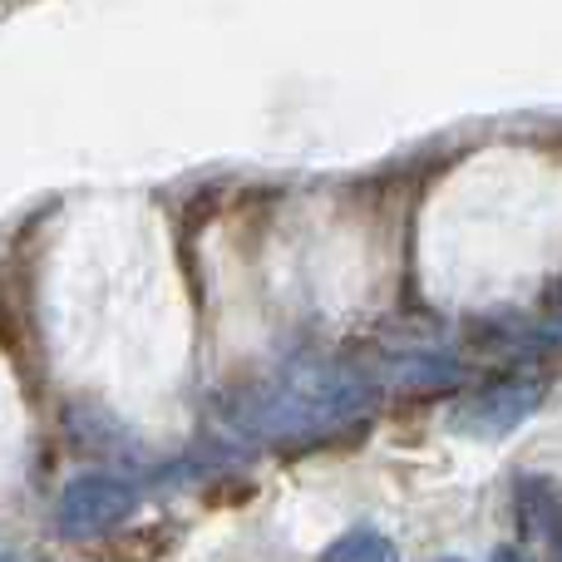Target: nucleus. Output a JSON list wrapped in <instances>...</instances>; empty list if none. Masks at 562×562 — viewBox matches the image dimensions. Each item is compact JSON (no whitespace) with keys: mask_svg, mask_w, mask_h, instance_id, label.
<instances>
[{"mask_svg":"<svg viewBox=\"0 0 562 562\" xmlns=\"http://www.w3.org/2000/svg\"><path fill=\"white\" fill-rule=\"evenodd\" d=\"M223 425L257 449H316L360 429L380 409V375L356 360H296L272 380L227 390Z\"/></svg>","mask_w":562,"mask_h":562,"instance_id":"f257e3e1","label":"nucleus"},{"mask_svg":"<svg viewBox=\"0 0 562 562\" xmlns=\"http://www.w3.org/2000/svg\"><path fill=\"white\" fill-rule=\"evenodd\" d=\"M543 400H548V375H533V370H528V375H504V380H494V385L464 395L459 405H449L445 425L454 429L459 439L498 445V439H508L518 425H528Z\"/></svg>","mask_w":562,"mask_h":562,"instance_id":"f03ea898","label":"nucleus"},{"mask_svg":"<svg viewBox=\"0 0 562 562\" xmlns=\"http://www.w3.org/2000/svg\"><path fill=\"white\" fill-rule=\"evenodd\" d=\"M138 508V479L109 474V469H89L75 474L55 498V528L69 543H94L109 538L128 514Z\"/></svg>","mask_w":562,"mask_h":562,"instance_id":"7ed1b4c3","label":"nucleus"},{"mask_svg":"<svg viewBox=\"0 0 562 562\" xmlns=\"http://www.w3.org/2000/svg\"><path fill=\"white\" fill-rule=\"evenodd\" d=\"M514 518H518V533H524L528 543H538V548H548V553H558L562 518H558V484H553L548 474L518 479Z\"/></svg>","mask_w":562,"mask_h":562,"instance_id":"20e7f679","label":"nucleus"},{"mask_svg":"<svg viewBox=\"0 0 562 562\" xmlns=\"http://www.w3.org/2000/svg\"><path fill=\"white\" fill-rule=\"evenodd\" d=\"M464 375H469V366L454 356H445V350H409V356L390 360L380 380L409 390V395H439V390H454Z\"/></svg>","mask_w":562,"mask_h":562,"instance_id":"39448f33","label":"nucleus"},{"mask_svg":"<svg viewBox=\"0 0 562 562\" xmlns=\"http://www.w3.org/2000/svg\"><path fill=\"white\" fill-rule=\"evenodd\" d=\"M65 439L79 454H114V459L134 454V435H128L114 415H104V409H94V405L65 409Z\"/></svg>","mask_w":562,"mask_h":562,"instance_id":"423d86ee","label":"nucleus"},{"mask_svg":"<svg viewBox=\"0 0 562 562\" xmlns=\"http://www.w3.org/2000/svg\"><path fill=\"white\" fill-rule=\"evenodd\" d=\"M316 562H400V548L380 528H350L336 543L321 548Z\"/></svg>","mask_w":562,"mask_h":562,"instance_id":"0eeeda50","label":"nucleus"},{"mask_svg":"<svg viewBox=\"0 0 562 562\" xmlns=\"http://www.w3.org/2000/svg\"><path fill=\"white\" fill-rule=\"evenodd\" d=\"M488 562H533V558H524V553H518V548H498V553L488 558Z\"/></svg>","mask_w":562,"mask_h":562,"instance_id":"6e6552de","label":"nucleus"}]
</instances>
